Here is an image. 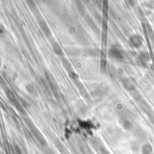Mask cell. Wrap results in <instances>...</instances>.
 <instances>
[{"label":"cell","instance_id":"cell-1","mask_svg":"<svg viewBox=\"0 0 154 154\" xmlns=\"http://www.w3.org/2000/svg\"><path fill=\"white\" fill-rule=\"evenodd\" d=\"M108 56L112 60L121 61L125 59V52L119 46L113 45L108 51Z\"/></svg>","mask_w":154,"mask_h":154},{"label":"cell","instance_id":"cell-2","mask_svg":"<svg viewBox=\"0 0 154 154\" xmlns=\"http://www.w3.org/2000/svg\"><path fill=\"white\" fill-rule=\"evenodd\" d=\"M26 123H27V125L29 126V128H30V130H31V132L32 133V134H33V136L36 138V140L38 141V143L42 145V146H46V141H45V139H44V137L42 135V134L39 132V130L34 126V125L32 123V121L29 119H27L26 120Z\"/></svg>","mask_w":154,"mask_h":154},{"label":"cell","instance_id":"cell-3","mask_svg":"<svg viewBox=\"0 0 154 154\" xmlns=\"http://www.w3.org/2000/svg\"><path fill=\"white\" fill-rule=\"evenodd\" d=\"M128 43L134 49H140L143 45V39L140 34L134 33V34L129 36Z\"/></svg>","mask_w":154,"mask_h":154},{"label":"cell","instance_id":"cell-4","mask_svg":"<svg viewBox=\"0 0 154 154\" xmlns=\"http://www.w3.org/2000/svg\"><path fill=\"white\" fill-rule=\"evenodd\" d=\"M121 83H122L123 88L126 91H128L129 93H133V92L136 91L135 84L134 83V81L131 79H129V78H123L121 79Z\"/></svg>","mask_w":154,"mask_h":154},{"label":"cell","instance_id":"cell-5","mask_svg":"<svg viewBox=\"0 0 154 154\" xmlns=\"http://www.w3.org/2000/svg\"><path fill=\"white\" fill-rule=\"evenodd\" d=\"M5 96H6L7 99H8V100H9V101H10V102L18 109V110H21L19 101H18V99H17L15 94H14L11 89H9V88H6V89H5Z\"/></svg>","mask_w":154,"mask_h":154},{"label":"cell","instance_id":"cell-6","mask_svg":"<svg viewBox=\"0 0 154 154\" xmlns=\"http://www.w3.org/2000/svg\"><path fill=\"white\" fill-rule=\"evenodd\" d=\"M38 23H39L40 28H41V30L42 31L43 34H44L46 37L50 38V37L51 36V31L49 25L47 24V23H46L43 19H39Z\"/></svg>","mask_w":154,"mask_h":154},{"label":"cell","instance_id":"cell-7","mask_svg":"<svg viewBox=\"0 0 154 154\" xmlns=\"http://www.w3.org/2000/svg\"><path fill=\"white\" fill-rule=\"evenodd\" d=\"M121 125L123 126V128L126 131H131L134 128V123L131 119L127 118V117H123L121 118Z\"/></svg>","mask_w":154,"mask_h":154},{"label":"cell","instance_id":"cell-8","mask_svg":"<svg viewBox=\"0 0 154 154\" xmlns=\"http://www.w3.org/2000/svg\"><path fill=\"white\" fill-rule=\"evenodd\" d=\"M51 48H52V51H53L55 55H57L59 57H62L63 56V54H64L63 50H62V48L60 47V45L57 42H51Z\"/></svg>","mask_w":154,"mask_h":154},{"label":"cell","instance_id":"cell-9","mask_svg":"<svg viewBox=\"0 0 154 154\" xmlns=\"http://www.w3.org/2000/svg\"><path fill=\"white\" fill-rule=\"evenodd\" d=\"M153 152V147L151 143H145L141 147V153L142 154H152Z\"/></svg>","mask_w":154,"mask_h":154},{"label":"cell","instance_id":"cell-10","mask_svg":"<svg viewBox=\"0 0 154 154\" xmlns=\"http://www.w3.org/2000/svg\"><path fill=\"white\" fill-rule=\"evenodd\" d=\"M138 59L140 60V61H141L142 63H147V62L149 61V60H150V55H149L147 52L143 51V52H141V53L139 54Z\"/></svg>","mask_w":154,"mask_h":154},{"label":"cell","instance_id":"cell-11","mask_svg":"<svg viewBox=\"0 0 154 154\" xmlns=\"http://www.w3.org/2000/svg\"><path fill=\"white\" fill-rule=\"evenodd\" d=\"M62 65L64 67V69L67 70L68 74L73 72V69H72V65L70 64V62L67 60V59H63L62 60Z\"/></svg>","mask_w":154,"mask_h":154},{"label":"cell","instance_id":"cell-12","mask_svg":"<svg viewBox=\"0 0 154 154\" xmlns=\"http://www.w3.org/2000/svg\"><path fill=\"white\" fill-rule=\"evenodd\" d=\"M24 88L30 95H35L36 94V88H35L34 85H32V83H27L24 86Z\"/></svg>","mask_w":154,"mask_h":154},{"label":"cell","instance_id":"cell-13","mask_svg":"<svg viewBox=\"0 0 154 154\" xmlns=\"http://www.w3.org/2000/svg\"><path fill=\"white\" fill-rule=\"evenodd\" d=\"M12 153L13 154H23L22 150L16 145V144H14L13 147H12Z\"/></svg>","mask_w":154,"mask_h":154},{"label":"cell","instance_id":"cell-14","mask_svg":"<svg viewBox=\"0 0 154 154\" xmlns=\"http://www.w3.org/2000/svg\"><path fill=\"white\" fill-rule=\"evenodd\" d=\"M115 106H116V110H118V111H122V110L125 109V105H124L122 102H117V103L115 105Z\"/></svg>","mask_w":154,"mask_h":154},{"label":"cell","instance_id":"cell-15","mask_svg":"<svg viewBox=\"0 0 154 154\" xmlns=\"http://www.w3.org/2000/svg\"><path fill=\"white\" fill-rule=\"evenodd\" d=\"M26 1V3H27V5H29V7L31 8V9H34L36 6H35V3H34V1L33 0H25Z\"/></svg>","mask_w":154,"mask_h":154}]
</instances>
